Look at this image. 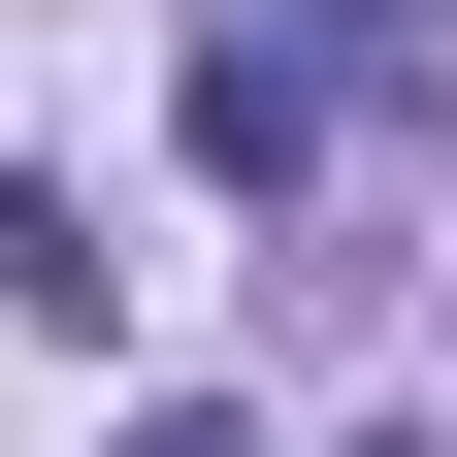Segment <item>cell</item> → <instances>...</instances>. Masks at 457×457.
<instances>
[{
    "label": "cell",
    "mask_w": 457,
    "mask_h": 457,
    "mask_svg": "<svg viewBox=\"0 0 457 457\" xmlns=\"http://www.w3.org/2000/svg\"><path fill=\"white\" fill-rule=\"evenodd\" d=\"M0 295L66 327V360H98V327H131V262H98V196H66V163H0Z\"/></svg>",
    "instance_id": "cell-2"
},
{
    "label": "cell",
    "mask_w": 457,
    "mask_h": 457,
    "mask_svg": "<svg viewBox=\"0 0 457 457\" xmlns=\"http://www.w3.org/2000/svg\"><path fill=\"white\" fill-rule=\"evenodd\" d=\"M327 131H360V66H327V33H262V0H196V163H228V196H295Z\"/></svg>",
    "instance_id": "cell-1"
}]
</instances>
